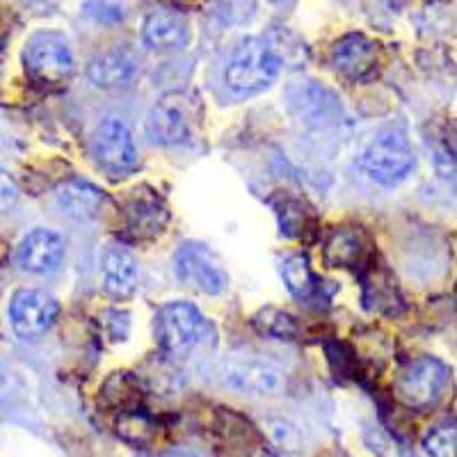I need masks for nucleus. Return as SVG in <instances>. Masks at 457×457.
Masks as SVG:
<instances>
[{"instance_id": "20", "label": "nucleus", "mask_w": 457, "mask_h": 457, "mask_svg": "<svg viewBox=\"0 0 457 457\" xmlns=\"http://www.w3.org/2000/svg\"><path fill=\"white\" fill-rule=\"evenodd\" d=\"M114 432L126 444H133L137 448L149 446L156 439V421L146 411L133 407V410H124L114 416Z\"/></svg>"}, {"instance_id": "18", "label": "nucleus", "mask_w": 457, "mask_h": 457, "mask_svg": "<svg viewBox=\"0 0 457 457\" xmlns=\"http://www.w3.org/2000/svg\"><path fill=\"white\" fill-rule=\"evenodd\" d=\"M369 256V240L359 228H338L325 245V261L332 268H357Z\"/></svg>"}, {"instance_id": "9", "label": "nucleus", "mask_w": 457, "mask_h": 457, "mask_svg": "<svg viewBox=\"0 0 457 457\" xmlns=\"http://www.w3.org/2000/svg\"><path fill=\"white\" fill-rule=\"evenodd\" d=\"M60 304L42 291H19L10 302V322L21 338H39L55 325Z\"/></svg>"}, {"instance_id": "10", "label": "nucleus", "mask_w": 457, "mask_h": 457, "mask_svg": "<svg viewBox=\"0 0 457 457\" xmlns=\"http://www.w3.org/2000/svg\"><path fill=\"white\" fill-rule=\"evenodd\" d=\"M94 156L110 171L133 170L137 165V149L129 126L114 117L101 121L94 133Z\"/></svg>"}, {"instance_id": "23", "label": "nucleus", "mask_w": 457, "mask_h": 457, "mask_svg": "<svg viewBox=\"0 0 457 457\" xmlns=\"http://www.w3.org/2000/svg\"><path fill=\"white\" fill-rule=\"evenodd\" d=\"M254 328L259 329V334L270 338L297 337L295 318L288 316L286 312H279V309H263V312L254 318Z\"/></svg>"}, {"instance_id": "21", "label": "nucleus", "mask_w": 457, "mask_h": 457, "mask_svg": "<svg viewBox=\"0 0 457 457\" xmlns=\"http://www.w3.org/2000/svg\"><path fill=\"white\" fill-rule=\"evenodd\" d=\"M281 277H284L286 288L300 300H309L318 291L316 275H313L307 256L295 254L291 259H286L284 265H281Z\"/></svg>"}, {"instance_id": "22", "label": "nucleus", "mask_w": 457, "mask_h": 457, "mask_svg": "<svg viewBox=\"0 0 457 457\" xmlns=\"http://www.w3.org/2000/svg\"><path fill=\"white\" fill-rule=\"evenodd\" d=\"M104 398L120 411L133 410L140 400V382L130 373H112L104 386Z\"/></svg>"}, {"instance_id": "16", "label": "nucleus", "mask_w": 457, "mask_h": 457, "mask_svg": "<svg viewBox=\"0 0 457 457\" xmlns=\"http://www.w3.org/2000/svg\"><path fill=\"white\" fill-rule=\"evenodd\" d=\"M55 204L67 218L76 220V222H89L101 213V208L105 204L104 190L80 179H71L57 186L55 190Z\"/></svg>"}, {"instance_id": "2", "label": "nucleus", "mask_w": 457, "mask_h": 457, "mask_svg": "<svg viewBox=\"0 0 457 457\" xmlns=\"http://www.w3.org/2000/svg\"><path fill=\"white\" fill-rule=\"evenodd\" d=\"M199 101L186 92H170L151 108L146 117V136L154 145L181 146L190 145L197 136Z\"/></svg>"}, {"instance_id": "24", "label": "nucleus", "mask_w": 457, "mask_h": 457, "mask_svg": "<svg viewBox=\"0 0 457 457\" xmlns=\"http://www.w3.org/2000/svg\"><path fill=\"white\" fill-rule=\"evenodd\" d=\"M455 421L446 419L428 430L423 436V451L428 457H455Z\"/></svg>"}, {"instance_id": "7", "label": "nucleus", "mask_w": 457, "mask_h": 457, "mask_svg": "<svg viewBox=\"0 0 457 457\" xmlns=\"http://www.w3.org/2000/svg\"><path fill=\"white\" fill-rule=\"evenodd\" d=\"M448 382V369L432 357L414 359L398 373L395 395L410 410H426L442 398Z\"/></svg>"}, {"instance_id": "6", "label": "nucleus", "mask_w": 457, "mask_h": 457, "mask_svg": "<svg viewBox=\"0 0 457 457\" xmlns=\"http://www.w3.org/2000/svg\"><path fill=\"white\" fill-rule=\"evenodd\" d=\"M23 62L30 79L42 85H60L73 73V53L67 39L57 32L32 35L23 51Z\"/></svg>"}, {"instance_id": "11", "label": "nucleus", "mask_w": 457, "mask_h": 457, "mask_svg": "<svg viewBox=\"0 0 457 457\" xmlns=\"http://www.w3.org/2000/svg\"><path fill=\"white\" fill-rule=\"evenodd\" d=\"M19 265L35 275L55 272L64 261V240L48 228H35L19 245Z\"/></svg>"}, {"instance_id": "26", "label": "nucleus", "mask_w": 457, "mask_h": 457, "mask_svg": "<svg viewBox=\"0 0 457 457\" xmlns=\"http://www.w3.org/2000/svg\"><path fill=\"white\" fill-rule=\"evenodd\" d=\"M19 202V186L5 170H0V215L7 213Z\"/></svg>"}, {"instance_id": "28", "label": "nucleus", "mask_w": 457, "mask_h": 457, "mask_svg": "<svg viewBox=\"0 0 457 457\" xmlns=\"http://www.w3.org/2000/svg\"><path fill=\"white\" fill-rule=\"evenodd\" d=\"M162 3H167L170 7H174V5H183V3H187V0H162Z\"/></svg>"}, {"instance_id": "25", "label": "nucleus", "mask_w": 457, "mask_h": 457, "mask_svg": "<svg viewBox=\"0 0 457 457\" xmlns=\"http://www.w3.org/2000/svg\"><path fill=\"white\" fill-rule=\"evenodd\" d=\"M268 432L272 435V442L279 444L286 451H300L302 436L297 432V428H293L291 423L286 421H270L268 423Z\"/></svg>"}, {"instance_id": "5", "label": "nucleus", "mask_w": 457, "mask_h": 457, "mask_svg": "<svg viewBox=\"0 0 457 457\" xmlns=\"http://www.w3.org/2000/svg\"><path fill=\"white\" fill-rule=\"evenodd\" d=\"M218 378L227 389L250 395H279L286 378L279 366L254 354H234L220 364Z\"/></svg>"}, {"instance_id": "14", "label": "nucleus", "mask_w": 457, "mask_h": 457, "mask_svg": "<svg viewBox=\"0 0 457 457\" xmlns=\"http://www.w3.org/2000/svg\"><path fill=\"white\" fill-rule=\"evenodd\" d=\"M137 71H140V60L126 48H112V51L101 53V55L94 57L87 67L89 80L101 89L130 85Z\"/></svg>"}, {"instance_id": "12", "label": "nucleus", "mask_w": 457, "mask_h": 457, "mask_svg": "<svg viewBox=\"0 0 457 457\" xmlns=\"http://www.w3.org/2000/svg\"><path fill=\"white\" fill-rule=\"evenodd\" d=\"M142 37H145L146 46L156 48V51L186 48L190 42V23L174 7H161L146 16Z\"/></svg>"}, {"instance_id": "1", "label": "nucleus", "mask_w": 457, "mask_h": 457, "mask_svg": "<svg viewBox=\"0 0 457 457\" xmlns=\"http://www.w3.org/2000/svg\"><path fill=\"white\" fill-rule=\"evenodd\" d=\"M281 71V57L268 42L247 37L236 46L227 64V85L240 96H250L270 87Z\"/></svg>"}, {"instance_id": "13", "label": "nucleus", "mask_w": 457, "mask_h": 457, "mask_svg": "<svg viewBox=\"0 0 457 457\" xmlns=\"http://www.w3.org/2000/svg\"><path fill=\"white\" fill-rule=\"evenodd\" d=\"M332 64L348 80H361L375 71L378 46L364 35H345L334 44Z\"/></svg>"}, {"instance_id": "19", "label": "nucleus", "mask_w": 457, "mask_h": 457, "mask_svg": "<svg viewBox=\"0 0 457 457\" xmlns=\"http://www.w3.org/2000/svg\"><path fill=\"white\" fill-rule=\"evenodd\" d=\"M129 228L137 238H154L165 228L167 211L156 197H136L129 204Z\"/></svg>"}, {"instance_id": "15", "label": "nucleus", "mask_w": 457, "mask_h": 457, "mask_svg": "<svg viewBox=\"0 0 457 457\" xmlns=\"http://www.w3.org/2000/svg\"><path fill=\"white\" fill-rule=\"evenodd\" d=\"M140 286V265L124 245H110L104 256V288L112 297H130Z\"/></svg>"}, {"instance_id": "27", "label": "nucleus", "mask_w": 457, "mask_h": 457, "mask_svg": "<svg viewBox=\"0 0 457 457\" xmlns=\"http://www.w3.org/2000/svg\"><path fill=\"white\" fill-rule=\"evenodd\" d=\"M161 457H197L195 453H187V451H171V453H165V455Z\"/></svg>"}, {"instance_id": "3", "label": "nucleus", "mask_w": 457, "mask_h": 457, "mask_svg": "<svg viewBox=\"0 0 457 457\" xmlns=\"http://www.w3.org/2000/svg\"><path fill=\"white\" fill-rule=\"evenodd\" d=\"M208 322L190 302H170L156 313L154 332L161 350L170 357H186L206 338Z\"/></svg>"}, {"instance_id": "8", "label": "nucleus", "mask_w": 457, "mask_h": 457, "mask_svg": "<svg viewBox=\"0 0 457 457\" xmlns=\"http://www.w3.org/2000/svg\"><path fill=\"white\" fill-rule=\"evenodd\" d=\"M174 270L183 284L199 293L220 295V293L227 291L228 277L222 263L213 252L199 243H186L179 247Z\"/></svg>"}, {"instance_id": "30", "label": "nucleus", "mask_w": 457, "mask_h": 457, "mask_svg": "<svg viewBox=\"0 0 457 457\" xmlns=\"http://www.w3.org/2000/svg\"><path fill=\"white\" fill-rule=\"evenodd\" d=\"M263 457H272V455H263Z\"/></svg>"}, {"instance_id": "29", "label": "nucleus", "mask_w": 457, "mask_h": 457, "mask_svg": "<svg viewBox=\"0 0 457 457\" xmlns=\"http://www.w3.org/2000/svg\"><path fill=\"white\" fill-rule=\"evenodd\" d=\"M140 457H149V455H140Z\"/></svg>"}, {"instance_id": "17", "label": "nucleus", "mask_w": 457, "mask_h": 457, "mask_svg": "<svg viewBox=\"0 0 457 457\" xmlns=\"http://www.w3.org/2000/svg\"><path fill=\"white\" fill-rule=\"evenodd\" d=\"M215 435H218L220 451L227 453V457H247L256 446V430L245 421L243 416L234 411H222L215 423Z\"/></svg>"}, {"instance_id": "4", "label": "nucleus", "mask_w": 457, "mask_h": 457, "mask_svg": "<svg viewBox=\"0 0 457 457\" xmlns=\"http://www.w3.org/2000/svg\"><path fill=\"white\" fill-rule=\"evenodd\" d=\"M416 165L410 140L398 130H382L370 140L361 156V167L379 186L394 187L405 181Z\"/></svg>"}]
</instances>
